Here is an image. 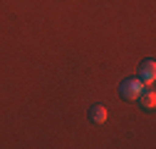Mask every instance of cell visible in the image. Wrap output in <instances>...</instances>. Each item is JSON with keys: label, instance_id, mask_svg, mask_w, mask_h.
Returning <instances> with one entry per match:
<instances>
[{"label": "cell", "instance_id": "cell-3", "mask_svg": "<svg viewBox=\"0 0 156 149\" xmlns=\"http://www.w3.org/2000/svg\"><path fill=\"white\" fill-rule=\"evenodd\" d=\"M107 117H109V112H107V107H104V104H94V107L89 109V119H92L94 124H104V122H107Z\"/></svg>", "mask_w": 156, "mask_h": 149}, {"label": "cell", "instance_id": "cell-4", "mask_svg": "<svg viewBox=\"0 0 156 149\" xmlns=\"http://www.w3.org/2000/svg\"><path fill=\"white\" fill-rule=\"evenodd\" d=\"M136 102H141V107L151 112V109L156 107V92H154L151 87H149V89H144L141 95H139V100H136Z\"/></svg>", "mask_w": 156, "mask_h": 149}, {"label": "cell", "instance_id": "cell-2", "mask_svg": "<svg viewBox=\"0 0 156 149\" xmlns=\"http://www.w3.org/2000/svg\"><path fill=\"white\" fill-rule=\"evenodd\" d=\"M139 80H141L144 85H154V80H156V62H154V60H144V62H141V67H139Z\"/></svg>", "mask_w": 156, "mask_h": 149}, {"label": "cell", "instance_id": "cell-1", "mask_svg": "<svg viewBox=\"0 0 156 149\" xmlns=\"http://www.w3.org/2000/svg\"><path fill=\"white\" fill-rule=\"evenodd\" d=\"M146 87H149V85H144L139 77H129V80H124V82L119 85V95H122L126 102H136L139 95H141Z\"/></svg>", "mask_w": 156, "mask_h": 149}]
</instances>
